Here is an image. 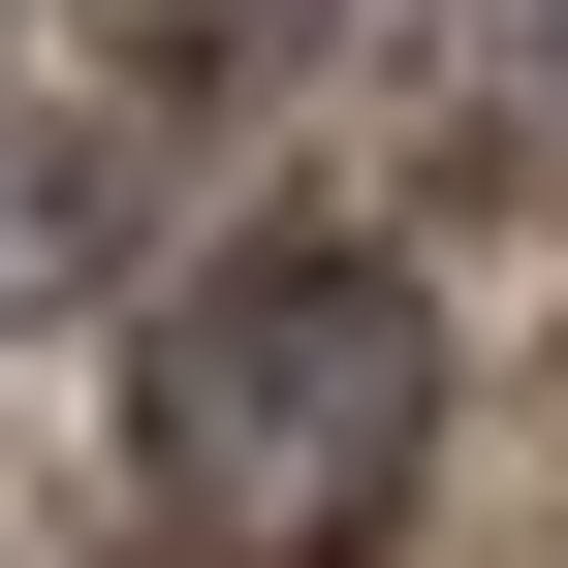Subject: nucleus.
Masks as SVG:
<instances>
[{
  "label": "nucleus",
  "instance_id": "nucleus-2",
  "mask_svg": "<svg viewBox=\"0 0 568 568\" xmlns=\"http://www.w3.org/2000/svg\"><path fill=\"white\" fill-rule=\"evenodd\" d=\"M63 190H126V126H63V95H32V126H0V316L63 284Z\"/></svg>",
  "mask_w": 568,
  "mask_h": 568
},
{
  "label": "nucleus",
  "instance_id": "nucleus-1",
  "mask_svg": "<svg viewBox=\"0 0 568 568\" xmlns=\"http://www.w3.org/2000/svg\"><path fill=\"white\" fill-rule=\"evenodd\" d=\"M126 443H159V506L190 537H379L410 506V443H443V316H410V253H347V222H284L222 284H159V379H126Z\"/></svg>",
  "mask_w": 568,
  "mask_h": 568
},
{
  "label": "nucleus",
  "instance_id": "nucleus-3",
  "mask_svg": "<svg viewBox=\"0 0 568 568\" xmlns=\"http://www.w3.org/2000/svg\"><path fill=\"white\" fill-rule=\"evenodd\" d=\"M95 63H253V0H63Z\"/></svg>",
  "mask_w": 568,
  "mask_h": 568
}]
</instances>
